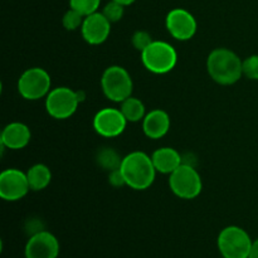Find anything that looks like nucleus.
<instances>
[{"instance_id":"nucleus-1","label":"nucleus","mask_w":258,"mask_h":258,"mask_svg":"<svg viewBox=\"0 0 258 258\" xmlns=\"http://www.w3.org/2000/svg\"><path fill=\"white\" fill-rule=\"evenodd\" d=\"M243 60L228 48L212 50L207 59V71L214 82L222 86L234 85L243 76Z\"/></svg>"},{"instance_id":"nucleus-2","label":"nucleus","mask_w":258,"mask_h":258,"mask_svg":"<svg viewBox=\"0 0 258 258\" xmlns=\"http://www.w3.org/2000/svg\"><path fill=\"white\" fill-rule=\"evenodd\" d=\"M120 170L126 185L134 190H145L151 186L158 173L151 156L143 151H133L122 158Z\"/></svg>"},{"instance_id":"nucleus-3","label":"nucleus","mask_w":258,"mask_h":258,"mask_svg":"<svg viewBox=\"0 0 258 258\" xmlns=\"http://www.w3.org/2000/svg\"><path fill=\"white\" fill-rule=\"evenodd\" d=\"M83 100V91H73L70 87L53 88L45 97V110L50 117L66 120L75 115L78 105Z\"/></svg>"},{"instance_id":"nucleus-4","label":"nucleus","mask_w":258,"mask_h":258,"mask_svg":"<svg viewBox=\"0 0 258 258\" xmlns=\"http://www.w3.org/2000/svg\"><path fill=\"white\" fill-rule=\"evenodd\" d=\"M144 67L155 75H165L174 70L178 62L175 48L166 42L153 40L145 50L141 52Z\"/></svg>"},{"instance_id":"nucleus-5","label":"nucleus","mask_w":258,"mask_h":258,"mask_svg":"<svg viewBox=\"0 0 258 258\" xmlns=\"http://www.w3.org/2000/svg\"><path fill=\"white\" fill-rule=\"evenodd\" d=\"M101 87L103 95L108 100L121 103L133 95V78L130 73L121 66H111L102 73Z\"/></svg>"},{"instance_id":"nucleus-6","label":"nucleus","mask_w":258,"mask_h":258,"mask_svg":"<svg viewBox=\"0 0 258 258\" xmlns=\"http://www.w3.org/2000/svg\"><path fill=\"white\" fill-rule=\"evenodd\" d=\"M252 239L241 227L229 226L222 229L218 236V249L224 258H248Z\"/></svg>"},{"instance_id":"nucleus-7","label":"nucleus","mask_w":258,"mask_h":258,"mask_svg":"<svg viewBox=\"0 0 258 258\" xmlns=\"http://www.w3.org/2000/svg\"><path fill=\"white\" fill-rule=\"evenodd\" d=\"M169 186L176 197L181 199H194L202 193L203 183L193 165L181 164L169 176Z\"/></svg>"},{"instance_id":"nucleus-8","label":"nucleus","mask_w":258,"mask_h":258,"mask_svg":"<svg viewBox=\"0 0 258 258\" xmlns=\"http://www.w3.org/2000/svg\"><path fill=\"white\" fill-rule=\"evenodd\" d=\"M49 73L39 67H33L24 71L18 80V91L20 96L28 101H37L47 97L50 92Z\"/></svg>"},{"instance_id":"nucleus-9","label":"nucleus","mask_w":258,"mask_h":258,"mask_svg":"<svg viewBox=\"0 0 258 258\" xmlns=\"http://www.w3.org/2000/svg\"><path fill=\"white\" fill-rule=\"evenodd\" d=\"M165 25L169 34L181 42L191 39L196 35L198 28L194 15L183 8H175L170 10L166 15Z\"/></svg>"},{"instance_id":"nucleus-10","label":"nucleus","mask_w":258,"mask_h":258,"mask_svg":"<svg viewBox=\"0 0 258 258\" xmlns=\"http://www.w3.org/2000/svg\"><path fill=\"white\" fill-rule=\"evenodd\" d=\"M30 190L27 173L19 169H7L0 174V197L7 202H17L24 198Z\"/></svg>"},{"instance_id":"nucleus-11","label":"nucleus","mask_w":258,"mask_h":258,"mask_svg":"<svg viewBox=\"0 0 258 258\" xmlns=\"http://www.w3.org/2000/svg\"><path fill=\"white\" fill-rule=\"evenodd\" d=\"M127 120L120 108L106 107L98 111L93 117V128L103 138H116L125 131Z\"/></svg>"},{"instance_id":"nucleus-12","label":"nucleus","mask_w":258,"mask_h":258,"mask_svg":"<svg viewBox=\"0 0 258 258\" xmlns=\"http://www.w3.org/2000/svg\"><path fill=\"white\" fill-rule=\"evenodd\" d=\"M59 254V242L54 234L39 231L33 234L25 246V258H57Z\"/></svg>"},{"instance_id":"nucleus-13","label":"nucleus","mask_w":258,"mask_h":258,"mask_svg":"<svg viewBox=\"0 0 258 258\" xmlns=\"http://www.w3.org/2000/svg\"><path fill=\"white\" fill-rule=\"evenodd\" d=\"M82 37L88 44L98 45L106 42L111 33V23L106 19L102 13H93L85 17L81 27Z\"/></svg>"},{"instance_id":"nucleus-14","label":"nucleus","mask_w":258,"mask_h":258,"mask_svg":"<svg viewBox=\"0 0 258 258\" xmlns=\"http://www.w3.org/2000/svg\"><path fill=\"white\" fill-rule=\"evenodd\" d=\"M170 128V117L164 110L156 108L146 113L143 120L144 134L149 139L158 140L164 138Z\"/></svg>"},{"instance_id":"nucleus-15","label":"nucleus","mask_w":258,"mask_h":258,"mask_svg":"<svg viewBox=\"0 0 258 258\" xmlns=\"http://www.w3.org/2000/svg\"><path fill=\"white\" fill-rule=\"evenodd\" d=\"M32 134L29 127L22 122H12L2 133V145L10 150H20L29 144Z\"/></svg>"},{"instance_id":"nucleus-16","label":"nucleus","mask_w":258,"mask_h":258,"mask_svg":"<svg viewBox=\"0 0 258 258\" xmlns=\"http://www.w3.org/2000/svg\"><path fill=\"white\" fill-rule=\"evenodd\" d=\"M151 159L158 173L169 174V175L183 164V156L173 148L158 149L154 151Z\"/></svg>"},{"instance_id":"nucleus-17","label":"nucleus","mask_w":258,"mask_h":258,"mask_svg":"<svg viewBox=\"0 0 258 258\" xmlns=\"http://www.w3.org/2000/svg\"><path fill=\"white\" fill-rule=\"evenodd\" d=\"M27 178L30 190L39 191L49 185L52 180V173H50V169L44 164H35L27 171Z\"/></svg>"},{"instance_id":"nucleus-18","label":"nucleus","mask_w":258,"mask_h":258,"mask_svg":"<svg viewBox=\"0 0 258 258\" xmlns=\"http://www.w3.org/2000/svg\"><path fill=\"white\" fill-rule=\"evenodd\" d=\"M121 112L123 113L127 122H139L145 117V105L139 98L130 96L121 102Z\"/></svg>"},{"instance_id":"nucleus-19","label":"nucleus","mask_w":258,"mask_h":258,"mask_svg":"<svg viewBox=\"0 0 258 258\" xmlns=\"http://www.w3.org/2000/svg\"><path fill=\"white\" fill-rule=\"evenodd\" d=\"M97 163L98 165L102 166L106 170L112 171L120 168L121 163H122V159L120 158V155L113 149L105 148L98 151Z\"/></svg>"},{"instance_id":"nucleus-20","label":"nucleus","mask_w":258,"mask_h":258,"mask_svg":"<svg viewBox=\"0 0 258 258\" xmlns=\"http://www.w3.org/2000/svg\"><path fill=\"white\" fill-rule=\"evenodd\" d=\"M100 4L101 0H70V7L81 13L83 17H87V15L97 12Z\"/></svg>"},{"instance_id":"nucleus-21","label":"nucleus","mask_w":258,"mask_h":258,"mask_svg":"<svg viewBox=\"0 0 258 258\" xmlns=\"http://www.w3.org/2000/svg\"><path fill=\"white\" fill-rule=\"evenodd\" d=\"M123 12H125V7H123L122 4L111 0L110 3H107V4L103 7L101 13H102L106 17V19L112 24V23H117L118 20H121V18L123 17Z\"/></svg>"},{"instance_id":"nucleus-22","label":"nucleus","mask_w":258,"mask_h":258,"mask_svg":"<svg viewBox=\"0 0 258 258\" xmlns=\"http://www.w3.org/2000/svg\"><path fill=\"white\" fill-rule=\"evenodd\" d=\"M83 20H85V17L81 13L70 8V10H67L63 15L62 24L67 30H76L82 27Z\"/></svg>"},{"instance_id":"nucleus-23","label":"nucleus","mask_w":258,"mask_h":258,"mask_svg":"<svg viewBox=\"0 0 258 258\" xmlns=\"http://www.w3.org/2000/svg\"><path fill=\"white\" fill-rule=\"evenodd\" d=\"M243 76H246L248 80L258 81V54H253L247 57L243 60Z\"/></svg>"},{"instance_id":"nucleus-24","label":"nucleus","mask_w":258,"mask_h":258,"mask_svg":"<svg viewBox=\"0 0 258 258\" xmlns=\"http://www.w3.org/2000/svg\"><path fill=\"white\" fill-rule=\"evenodd\" d=\"M131 42H133V45L135 47V49H138L139 52H143V50H145L153 43V38L145 30H138V32L134 33L133 38H131Z\"/></svg>"},{"instance_id":"nucleus-25","label":"nucleus","mask_w":258,"mask_h":258,"mask_svg":"<svg viewBox=\"0 0 258 258\" xmlns=\"http://www.w3.org/2000/svg\"><path fill=\"white\" fill-rule=\"evenodd\" d=\"M108 181H110L111 185L115 186V188L126 185L125 179H123V175H122V173H121L120 168L116 169V170L110 171V175H108Z\"/></svg>"},{"instance_id":"nucleus-26","label":"nucleus","mask_w":258,"mask_h":258,"mask_svg":"<svg viewBox=\"0 0 258 258\" xmlns=\"http://www.w3.org/2000/svg\"><path fill=\"white\" fill-rule=\"evenodd\" d=\"M248 258H258V239L252 243V248L251 252H249V257Z\"/></svg>"},{"instance_id":"nucleus-27","label":"nucleus","mask_w":258,"mask_h":258,"mask_svg":"<svg viewBox=\"0 0 258 258\" xmlns=\"http://www.w3.org/2000/svg\"><path fill=\"white\" fill-rule=\"evenodd\" d=\"M113 2H117L120 4H122L123 7H127V5H131L133 3H135V0H113Z\"/></svg>"},{"instance_id":"nucleus-28","label":"nucleus","mask_w":258,"mask_h":258,"mask_svg":"<svg viewBox=\"0 0 258 258\" xmlns=\"http://www.w3.org/2000/svg\"><path fill=\"white\" fill-rule=\"evenodd\" d=\"M223 258H224V257H223Z\"/></svg>"}]
</instances>
